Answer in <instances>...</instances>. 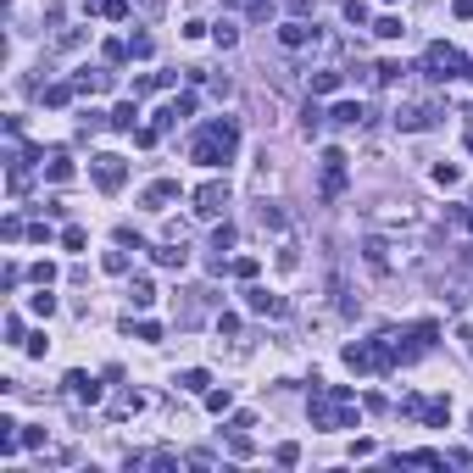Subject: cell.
Wrapping results in <instances>:
<instances>
[{
	"label": "cell",
	"instance_id": "4",
	"mask_svg": "<svg viewBox=\"0 0 473 473\" xmlns=\"http://www.w3.org/2000/svg\"><path fill=\"white\" fill-rule=\"evenodd\" d=\"M123 179H128V162L123 156H95V184L112 195V190H123Z\"/></svg>",
	"mask_w": 473,
	"mask_h": 473
},
{
	"label": "cell",
	"instance_id": "38",
	"mask_svg": "<svg viewBox=\"0 0 473 473\" xmlns=\"http://www.w3.org/2000/svg\"><path fill=\"white\" fill-rule=\"evenodd\" d=\"M457 17H473V0H457Z\"/></svg>",
	"mask_w": 473,
	"mask_h": 473
},
{
	"label": "cell",
	"instance_id": "7",
	"mask_svg": "<svg viewBox=\"0 0 473 473\" xmlns=\"http://www.w3.org/2000/svg\"><path fill=\"white\" fill-rule=\"evenodd\" d=\"M440 112L435 106H396V128H407V134H418V128H429Z\"/></svg>",
	"mask_w": 473,
	"mask_h": 473
},
{
	"label": "cell",
	"instance_id": "5",
	"mask_svg": "<svg viewBox=\"0 0 473 473\" xmlns=\"http://www.w3.org/2000/svg\"><path fill=\"white\" fill-rule=\"evenodd\" d=\"M206 134H212V145H218L223 156L240 151V123H234V117H212V123H206Z\"/></svg>",
	"mask_w": 473,
	"mask_h": 473
},
{
	"label": "cell",
	"instance_id": "40",
	"mask_svg": "<svg viewBox=\"0 0 473 473\" xmlns=\"http://www.w3.org/2000/svg\"><path fill=\"white\" fill-rule=\"evenodd\" d=\"M468 151H473V128H468Z\"/></svg>",
	"mask_w": 473,
	"mask_h": 473
},
{
	"label": "cell",
	"instance_id": "28",
	"mask_svg": "<svg viewBox=\"0 0 473 473\" xmlns=\"http://www.w3.org/2000/svg\"><path fill=\"white\" fill-rule=\"evenodd\" d=\"M229 407H234L229 390H206V412H229Z\"/></svg>",
	"mask_w": 473,
	"mask_h": 473
},
{
	"label": "cell",
	"instance_id": "37",
	"mask_svg": "<svg viewBox=\"0 0 473 473\" xmlns=\"http://www.w3.org/2000/svg\"><path fill=\"white\" fill-rule=\"evenodd\" d=\"M284 6H290V12L301 17V12H307V6H312V0H284Z\"/></svg>",
	"mask_w": 473,
	"mask_h": 473
},
{
	"label": "cell",
	"instance_id": "21",
	"mask_svg": "<svg viewBox=\"0 0 473 473\" xmlns=\"http://www.w3.org/2000/svg\"><path fill=\"white\" fill-rule=\"evenodd\" d=\"M156 262H162V268H184V251H179V240H173V245H156Z\"/></svg>",
	"mask_w": 473,
	"mask_h": 473
},
{
	"label": "cell",
	"instance_id": "20",
	"mask_svg": "<svg viewBox=\"0 0 473 473\" xmlns=\"http://www.w3.org/2000/svg\"><path fill=\"white\" fill-rule=\"evenodd\" d=\"M128 329H134V340H145V346H156V340H162V323H151V318H140V323H128Z\"/></svg>",
	"mask_w": 473,
	"mask_h": 473
},
{
	"label": "cell",
	"instance_id": "32",
	"mask_svg": "<svg viewBox=\"0 0 473 473\" xmlns=\"http://www.w3.org/2000/svg\"><path fill=\"white\" fill-rule=\"evenodd\" d=\"M273 462H284V468H290V462H301V446H295V440H284V446L273 451Z\"/></svg>",
	"mask_w": 473,
	"mask_h": 473
},
{
	"label": "cell",
	"instance_id": "2",
	"mask_svg": "<svg viewBox=\"0 0 473 473\" xmlns=\"http://www.w3.org/2000/svg\"><path fill=\"white\" fill-rule=\"evenodd\" d=\"M423 67H429V78H462V73H468V56H462L457 45H429Z\"/></svg>",
	"mask_w": 473,
	"mask_h": 473
},
{
	"label": "cell",
	"instance_id": "1",
	"mask_svg": "<svg viewBox=\"0 0 473 473\" xmlns=\"http://www.w3.org/2000/svg\"><path fill=\"white\" fill-rule=\"evenodd\" d=\"M312 429H357V396L346 384H334V390H312V407H307Z\"/></svg>",
	"mask_w": 473,
	"mask_h": 473
},
{
	"label": "cell",
	"instance_id": "24",
	"mask_svg": "<svg viewBox=\"0 0 473 473\" xmlns=\"http://www.w3.org/2000/svg\"><path fill=\"white\" fill-rule=\"evenodd\" d=\"M140 407H145V396H134V390H128V396H117L112 418H128V412H140Z\"/></svg>",
	"mask_w": 473,
	"mask_h": 473
},
{
	"label": "cell",
	"instance_id": "3",
	"mask_svg": "<svg viewBox=\"0 0 473 473\" xmlns=\"http://www.w3.org/2000/svg\"><path fill=\"white\" fill-rule=\"evenodd\" d=\"M223 206H229V184L212 179V184H201V190H195V218H218Z\"/></svg>",
	"mask_w": 473,
	"mask_h": 473
},
{
	"label": "cell",
	"instance_id": "25",
	"mask_svg": "<svg viewBox=\"0 0 473 473\" xmlns=\"http://www.w3.org/2000/svg\"><path fill=\"white\" fill-rule=\"evenodd\" d=\"M101 268H106V273H128V251H106Z\"/></svg>",
	"mask_w": 473,
	"mask_h": 473
},
{
	"label": "cell",
	"instance_id": "16",
	"mask_svg": "<svg viewBox=\"0 0 473 473\" xmlns=\"http://www.w3.org/2000/svg\"><path fill=\"white\" fill-rule=\"evenodd\" d=\"M128 301H134V307H151V301H156V284H151V279H134V284H128Z\"/></svg>",
	"mask_w": 473,
	"mask_h": 473
},
{
	"label": "cell",
	"instance_id": "6",
	"mask_svg": "<svg viewBox=\"0 0 473 473\" xmlns=\"http://www.w3.org/2000/svg\"><path fill=\"white\" fill-rule=\"evenodd\" d=\"M346 151H323V195H340L346 190Z\"/></svg>",
	"mask_w": 473,
	"mask_h": 473
},
{
	"label": "cell",
	"instance_id": "34",
	"mask_svg": "<svg viewBox=\"0 0 473 473\" xmlns=\"http://www.w3.org/2000/svg\"><path fill=\"white\" fill-rule=\"evenodd\" d=\"M457 179H462V173H457L451 162H440V167H435V184H457Z\"/></svg>",
	"mask_w": 473,
	"mask_h": 473
},
{
	"label": "cell",
	"instance_id": "17",
	"mask_svg": "<svg viewBox=\"0 0 473 473\" xmlns=\"http://www.w3.org/2000/svg\"><path fill=\"white\" fill-rule=\"evenodd\" d=\"M206 384H212V379H206V368H190V373L179 379V390H190V396H206Z\"/></svg>",
	"mask_w": 473,
	"mask_h": 473
},
{
	"label": "cell",
	"instance_id": "35",
	"mask_svg": "<svg viewBox=\"0 0 473 473\" xmlns=\"http://www.w3.org/2000/svg\"><path fill=\"white\" fill-rule=\"evenodd\" d=\"M262 229H284V212L279 206H262Z\"/></svg>",
	"mask_w": 473,
	"mask_h": 473
},
{
	"label": "cell",
	"instance_id": "22",
	"mask_svg": "<svg viewBox=\"0 0 473 473\" xmlns=\"http://www.w3.org/2000/svg\"><path fill=\"white\" fill-rule=\"evenodd\" d=\"M301 128H307V134H318V128H323V112H318V101H307V106H301Z\"/></svg>",
	"mask_w": 473,
	"mask_h": 473
},
{
	"label": "cell",
	"instance_id": "9",
	"mask_svg": "<svg viewBox=\"0 0 473 473\" xmlns=\"http://www.w3.org/2000/svg\"><path fill=\"white\" fill-rule=\"evenodd\" d=\"M62 384H67V401H90V407L101 401V384H95L90 373H67Z\"/></svg>",
	"mask_w": 473,
	"mask_h": 473
},
{
	"label": "cell",
	"instance_id": "31",
	"mask_svg": "<svg viewBox=\"0 0 473 473\" xmlns=\"http://www.w3.org/2000/svg\"><path fill=\"white\" fill-rule=\"evenodd\" d=\"M256 273H262V262H256V256H240V262H234V279H256Z\"/></svg>",
	"mask_w": 473,
	"mask_h": 473
},
{
	"label": "cell",
	"instance_id": "12",
	"mask_svg": "<svg viewBox=\"0 0 473 473\" xmlns=\"http://www.w3.org/2000/svg\"><path fill=\"white\" fill-rule=\"evenodd\" d=\"M167 201H179V184H173V179H162V184H151V190H145V206H151V212H162Z\"/></svg>",
	"mask_w": 473,
	"mask_h": 473
},
{
	"label": "cell",
	"instance_id": "14",
	"mask_svg": "<svg viewBox=\"0 0 473 473\" xmlns=\"http://www.w3.org/2000/svg\"><path fill=\"white\" fill-rule=\"evenodd\" d=\"M112 128H123V134H134V128H140V106H134V101H123V106L112 112Z\"/></svg>",
	"mask_w": 473,
	"mask_h": 473
},
{
	"label": "cell",
	"instance_id": "26",
	"mask_svg": "<svg viewBox=\"0 0 473 473\" xmlns=\"http://www.w3.org/2000/svg\"><path fill=\"white\" fill-rule=\"evenodd\" d=\"M346 23H351V28L368 23V0H346Z\"/></svg>",
	"mask_w": 473,
	"mask_h": 473
},
{
	"label": "cell",
	"instance_id": "33",
	"mask_svg": "<svg viewBox=\"0 0 473 473\" xmlns=\"http://www.w3.org/2000/svg\"><path fill=\"white\" fill-rule=\"evenodd\" d=\"M229 245H234V229H229V223H223V229H218V234H212V251H218V256H223V251H229Z\"/></svg>",
	"mask_w": 473,
	"mask_h": 473
},
{
	"label": "cell",
	"instance_id": "36",
	"mask_svg": "<svg viewBox=\"0 0 473 473\" xmlns=\"http://www.w3.org/2000/svg\"><path fill=\"white\" fill-rule=\"evenodd\" d=\"M62 245L67 251H84V229H62Z\"/></svg>",
	"mask_w": 473,
	"mask_h": 473
},
{
	"label": "cell",
	"instance_id": "39",
	"mask_svg": "<svg viewBox=\"0 0 473 473\" xmlns=\"http://www.w3.org/2000/svg\"><path fill=\"white\" fill-rule=\"evenodd\" d=\"M462 223H468V229H473V206H468V212H462Z\"/></svg>",
	"mask_w": 473,
	"mask_h": 473
},
{
	"label": "cell",
	"instance_id": "41",
	"mask_svg": "<svg viewBox=\"0 0 473 473\" xmlns=\"http://www.w3.org/2000/svg\"><path fill=\"white\" fill-rule=\"evenodd\" d=\"M384 6H390V0H384Z\"/></svg>",
	"mask_w": 473,
	"mask_h": 473
},
{
	"label": "cell",
	"instance_id": "29",
	"mask_svg": "<svg viewBox=\"0 0 473 473\" xmlns=\"http://www.w3.org/2000/svg\"><path fill=\"white\" fill-rule=\"evenodd\" d=\"M28 307H34L39 318H51V312H56V295H45V290H39V295H28Z\"/></svg>",
	"mask_w": 473,
	"mask_h": 473
},
{
	"label": "cell",
	"instance_id": "30",
	"mask_svg": "<svg viewBox=\"0 0 473 473\" xmlns=\"http://www.w3.org/2000/svg\"><path fill=\"white\" fill-rule=\"evenodd\" d=\"M212 39H218V45L229 51V45H234V39H240V34H234V23H212Z\"/></svg>",
	"mask_w": 473,
	"mask_h": 473
},
{
	"label": "cell",
	"instance_id": "10",
	"mask_svg": "<svg viewBox=\"0 0 473 473\" xmlns=\"http://www.w3.org/2000/svg\"><path fill=\"white\" fill-rule=\"evenodd\" d=\"M312 39H318L312 23H284V28H279V45H284V51H301V45H312Z\"/></svg>",
	"mask_w": 473,
	"mask_h": 473
},
{
	"label": "cell",
	"instance_id": "18",
	"mask_svg": "<svg viewBox=\"0 0 473 473\" xmlns=\"http://www.w3.org/2000/svg\"><path fill=\"white\" fill-rule=\"evenodd\" d=\"M90 12H101V17H128V0H90Z\"/></svg>",
	"mask_w": 473,
	"mask_h": 473
},
{
	"label": "cell",
	"instance_id": "13",
	"mask_svg": "<svg viewBox=\"0 0 473 473\" xmlns=\"http://www.w3.org/2000/svg\"><path fill=\"white\" fill-rule=\"evenodd\" d=\"M362 256H368V268H373V273H390V245H384V240H368Z\"/></svg>",
	"mask_w": 473,
	"mask_h": 473
},
{
	"label": "cell",
	"instance_id": "27",
	"mask_svg": "<svg viewBox=\"0 0 473 473\" xmlns=\"http://www.w3.org/2000/svg\"><path fill=\"white\" fill-rule=\"evenodd\" d=\"M373 34H379V39H401V17H379Z\"/></svg>",
	"mask_w": 473,
	"mask_h": 473
},
{
	"label": "cell",
	"instance_id": "8",
	"mask_svg": "<svg viewBox=\"0 0 473 473\" xmlns=\"http://www.w3.org/2000/svg\"><path fill=\"white\" fill-rule=\"evenodd\" d=\"M245 307L256 318H284V295H268V290H245Z\"/></svg>",
	"mask_w": 473,
	"mask_h": 473
},
{
	"label": "cell",
	"instance_id": "19",
	"mask_svg": "<svg viewBox=\"0 0 473 473\" xmlns=\"http://www.w3.org/2000/svg\"><path fill=\"white\" fill-rule=\"evenodd\" d=\"M45 173H51V184H67V179H73V162H67V156L56 151V156H51V167H45Z\"/></svg>",
	"mask_w": 473,
	"mask_h": 473
},
{
	"label": "cell",
	"instance_id": "23",
	"mask_svg": "<svg viewBox=\"0 0 473 473\" xmlns=\"http://www.w3.org/2000/svg\"><path fill=\"white\" fill-rule=\"evenodd\" d=\"M73 90H78V84H51V90H45V106H67Z\"/></svg>",
	"mask_w": 473,
	"mask_h": 473
},
{
	"label": "cell",
	"instance_id": "15",
	"mask_svg": "<svg viewBox=\"0 0 473 473\" xmlns=\"http://www.w3.org/2000/svg\"><path fill=\"white\" fill-rule=\"evenodd\" d=\"M329 117H334L340 128H357V123H362V106H357V101H340V106H334Z\"/></svg>",
	"mask_w": 473,
	"mask_h": 473
},
{
	"label": "cell",
	"instance_id": "11",
	"mask_svg": "<svg viewBox=\"0 0 473 473\" xmlns=\"http://www.w3.org/2000/svg\"><path fill=\"white\" fill-rule=\"evenodd\" d=\"M307 84H312V95H334L340 90V67H318V73H307Z\"/></svg>",
	"mask_w": 473,
	"mask_h": 473
}]
</instances>
